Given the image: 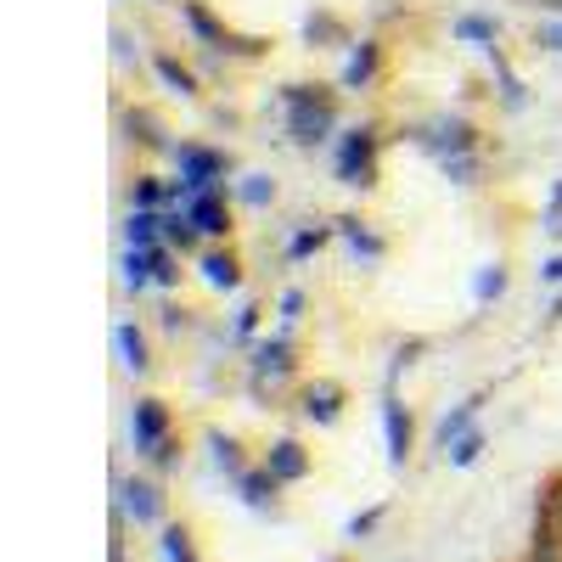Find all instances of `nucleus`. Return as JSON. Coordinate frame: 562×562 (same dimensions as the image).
Here are the masks:
<instances>
[{"instance_id": "nucleus-24", "label": "nucleus", "mask_w": 562, "mask_h": 562, "mask_svg": "<svg viewBox=\"0 0 562 562\" xmlns=\"http://www.w3.org/2000/svg\"><path fill=\"white\" fill-rule=\"evenodd\" d=\"M501 288H506V270H501V265H484V276H479V304L501 299Z\"/></svg>"}, {"instance_id": "nucleus-1", "label": "nucleus", "mask_w": 562, "mask_h": 562, "mask_svg": "<svg viewBox=\"0 0 562 562\" xmlns=\"http://www.w3.org/2000/svg\"><path fill=\"white\" fill-rule=\"evenodd\" d=\"M288 130L299 147H315L338 130V102L321 85H288Z\"/></svg>"}, {"instance_id": "nucleus-33", "label": "nucleus", "mask_w": 562, "mask_h": 562, "mask_svg": "<svg viewBox=\"0 0 562 562\" xmlns=\"http://www.w3.org/2000/svg\"><path fill=\"white\" fill-rule=\"evenodd\" d=\"M540 276H546V281H562V254H557V259H546V265H540Z\"/></svg>"}, {"instance_id": "nucleus-36", "label": "nucleus", "mask_w": 562, "mask_h": 562, "mask_svg": "<svg viewBox=\"0 0 562 562\" xmlns=\"http://www.w3.org/2000/svg\"><path fill=\"white\" fill-rule=\"evenodd\" d=\"M551 321H562V299H557V304H551Z\"/></svg>"}, {"instance_id": "nucleus-23", "label": "nucleus", "mask_w": 562, "mask_h": 562, "mask_svg": "<svg viewBox=\"0 0 562 562\" xmlns=\"http://www.w3.org/2000/svg\"><path fill=\"white\" fill-rule=\"evenodd\" d=\"M130 130H140V135H135L140 147H164V135H158V119H153V113H130Z\"/></svg>"}, {"instance_id": "nucleus-16", "label": "nucleus", "mask_w": 562, "mask_h": 562, "mask_svg": "<svg viewBox=\"0 0 562 562\" xmlns=\"http://www.w3.org/2000/svg\"><path fill=\"white\" fill-rule=\"evenodd\" d=\"M237 484H243V501L248 506H265L276 495V473H270V467H259V473H237Z\"/></svg>"}, {"instance_id": "nucleus-34", "label": "nucleus", "mask_w": 562, "mask_h": 562, "mask_svg": "<svg viewBox=\"0 0 562 562\" xmlns=\"http://www.w3.org/2000/svg\"><path fill=\"white\" fill-rule=\"evenodd\" d=\"M529 562H557V551H551V546H540V551H535Z\"/></svg>"}, {"instance_id": "nucleus-35", "label": "nucleus", "mask_w": 562, "mask_h": 562, "mask_svg": "<svg viewBox=\"0 0 562 562\" xmlns=\"http://www.w3.org/2000/svg\"><path fill=\"white\" fill-rule=\"evenodd\" d=\"M529 7H546V12H562V0H529Z\"/></svg>"}, {"instance_id": "nucleus-17", "label": "nucleus", "mask_w": 562, "mask_h": 562, "mask_svg": "<svg viewBox=\"0 0 562 562\" xmlns=\"http://www.w3.org/2000/svg\"><path fill=\"white\" fill-rule=\"evenodd\" d=\"M153 68H158V79H164L169 90H180V97H198V79H192V74H186V68H180L175 57H158Z\"/></svg>"}, {"instance_id": "nucleus-2", "label": "nucleus", "mask_w": 562, "mask_h": 562, "mask_svg": "<svg viewBox=\"0 0 562 562\" xmlns=\"http://www.w3.org/2000/svg\"><path fill=\"white\" fill-rule=\"evenodd\" d=\"M338 175L349 186H378V130H355L338 153Z\"/></svg>"}, {"instance_id": "nucleus-27", "label": "nucleus", "mask_w": 562, "mask_h": 562, "mask_svg": "<svg viewBox=\"0 0 562 562\" xmlns=\"http://www.w3.org/2000/svg\"><path fill=\"white\" fill-rule=\"evenodd\" d=\"M338 225H344V237H349L355 248H366L371 259H378V254H383V243H378V237H366V231H360V220H338Z\"/></svg>"}, {"instance_id": "nucleus-11", "label": "nucleus", "mask_w": 562, "mask_h": 562, "mask_svg": "<svg viewBox=\"0 0 562 562\" xmlns=\"http://www.w3.org/2000/svg\"><path fill=\"white\" fill-rule=\"evenodd\" d=\"M203 281H209V288H220V293H231V288H237V281H243V265H237V254H203Z\"/></svg>"}, {"instance_id": "nucleus-19", "label": "nucleus", "mask_w": 562, "mask_h": 562, "mask_svg": "<svg viewBox=\"0 0 562 562\" xmlns=\"http://www.w3.org/2000/svg\"><path fill=\"white\" fill-rule=\"evenodd\" d=\"M192 237H198L192 214H164V243L169 248H192Z\"/></svg>"}, {"instance_id": "nucleus-25", "label": "nucleus", "mask_w": 562, "mask_h": 562, "mask_svg": "<svg viewBox=\"0 0 562 562\" xmlns=\"http://www.w3.org/2000/svg\"><path fill=\"white\" fill-rule=\"evenodd\" d=\"M209 445H214V456H220V467H225V473H243V461H237V439L209 434Z\"/></svg>"}, {"instance_id": "nucleus-28", "label": "nucleus", "mask_w": 562, "mask_h": 562, "mask_svg": "<svg viewBox=\"0 0 562 562\" xmlns=\"http://www.w3.org/2000/svg\"><path fill=\"white\" fill-rule=\"evenodd\" d=\"M164 203V186L153 180V175H140V186H135V209H158Z\"/></svg>"}, {"instance_id": "nucleus-29", "label": "nucleus", "mask_w": 562, "mask_h": 562, "mask_svg": "<svg viewBox=\"0 0 562 562\" xmlns=\"http://www.w3.org/2000/svg\"><path fill=\"white\" fill-rule=\"evenodd\" d=\"M456 34H461V40H495V23H484V18H461Z\"/></svg>"}, {"instance_id": "nucleus-37", "label": "nucleus", "mask_w": 562, "mask_h": 562, "mask_svg": "<svg viewBox=\"0 0 562 562\" xmlns=\"http://www.w3.org/2000/svg\"><path fill=\"white\" fill-rule=\"evenodd\" d=\"M551 495H557V506H562V484H557V490H551Z\"/></svg>"}, {"instance_id": "nucleus-12", "label": "nucleus", "mask_w": 562, "mask_h": 562, "mask_svg": "<svg viewBox=\"0 0 562 562\" xmlns=\"http://www.w3.org/2000/svg\"><path fill=\"white\" fill-rule=\"evenodd\" d=\"M378 57H383V52H378V40H360V45H355V57H349V68H344V90H360L371 74H378Z\"/></svg>"}, {"instance_id": "nucleus-30", "label": "nucleus", "mask_w": 562, "mask_h": 562, "mask_svg": "<svg viewBox=\"0 0 562 562\" xmlns=\"http://www.w3.org/2000/svg\"><path fill=\"white\" fill-rule=\"evenodd\" d=\"M321 243H326V231H299V237H293V248H288V254H293V259H304V254H315Z\"/></svg>"}, {"instance_id": "nucleus-21", "label": "nucleus", "mask_w": 562, "mask_h": 562, "mask_svg": "<svg viewBox=\"0 0 562 562\" xmlns=\"http://www.w3.org/2000/svg\"><path fill=\"white\" fill-rule=\"evenodd\" d=\"M164 557H169V562H198L192 535H186V529H164Z\"/></svg>"}, {"instance_id": "nucleus-15", "label": "nucleus", "mask_w": 562, "mask_h": 562, "mask_svg": "<svg viewBox=\"0 0 562 562\" xmlns=\"http://www.w3.org/2000/svg\"><path fill=\"white\" fill-rule=\"evenodd\" d=\"M113 344H119V355H124V366H130V371H147V338H140L135 326H119Z\"/></svg>"}, {"instance_id": "nucleus-10", "label": "nucleus", "mask_w": 562, "mask_h": 562, "mask_svg": "<svg viewBox=\"0 0 562 562\" xmlns=\"http://www.w3.org/2000/svg\"><path fill=\"white\" fill-rule=\"evenodd\" d=\"M383 434H389V461L405 467V456H411V416H405L400 400H383Z\"/></svg>"}, {"instance_id": "nucleus-14", "label": "nucleus", "mask_w": 562, "mask_h": 562, "mask_svg": "<svg viewBox=\"0 0 562 562\" xmlns=\"http://www.w3.org/2000/svg\"><path fill=\"white\" fill-rule=\"evenodd\" d=\"M479 405H484V400L473 394V400H461V405H456V411H450V416L439 422V450H450V445H456V439H461L467 428H473V416H479Z\"/></svg>"}, {"instance_id": "nucleus-22", "label": "nucleus", "mask_w": 562, "mask_h": 562, "mask_svg": "<svg viewBox=\"0 0 562 562\" xmlns=\"http://www.w3.org/2000/svg\"><path fill=\"white\" fill-rule=\"evenodd\" d=\"M270 198H276V180H270V175H248V180H243V203L265 209Z\"/></svg>"}, {"instance_id": "nucleus-9", "label": "nucleus", "mask_w": 562, "mask_h": 562, "mask_svg": "<svg viewBox=\"0 0 562 562\" xmlns=\"http://www.w3.org/2000/svg\"><path fill=\"white\" fill-rule=\"evenodd\" d=\"M265 467L276 473V484H299V479H310V456H304L299 439H276L270 456H265Z\"/></svg>"}, {"instance_id": "nucleus-26", "label": "nucleus", "mask_w": 562, "mask_h": 562, "mask_svg": "<svg viewBox=\"0 0 562 562\" xmlns=\"http://www.w3.org/2000/svg\"><path fill=\"white\" fill-rule=\"evenodd\" d=\"M304 34H310V45H321V40H344V23H338V18H310Z\"/></svg>"}, {"instance_id": "nucleus-5", "label": "nucleus", "mask_w": 562, "mask_h": 562, "mask_svg": "<svg viewBox=\"0 0 562 562\" xmlns=\"http://www.w3.org/2000/svg\"><path fill=\"white\" fill-rule=\"evenodd\" d=\"M180 192L192 198V192H214V180L225 175V158L209 153V147H180Z\"/></svg>"}, {"instance_id": "nucleus-6", "label": "nucleus", "mask_w": 562, "mask_h": 562, "mask_svg": "<svg viewBox=\"0 0 562 562\" xmlns=\"http://www.w3.org/2000/svg\"><path fill=\"white\" fill-rule=\"evenodd\" d=\"M119 518H135L140 529L158 524V518H164V495H158V484H147V479H124V484H119Z\"/></svg>"}, {"instance_id": "nucleus-13", "label": "nucleus", "mask_w": 562, "mask_h": 562, "mask_svg": "<svg viewBox=\"0 0 562 562\" xmlns=\"http://www.w3.org/2000/svg\"><path fill=\"white\" fill-rule=\"evenodd\" d=\"M338 405H344V389H338V383H310L304 411H310L315 422H338Z\"/></svg>"}, {"instance_id": "nucleus-7", "label": "nucleus", "mask_w": 562, "mask_h": 562, "mask_svg": "<svg viewBox=\"0 0 562 562\" xmlns=\"http://www.w3.org/2000/svg\"><path fill=\"white\" fill-rule=\"evenodd\" d=\"M422 140H428L439 158H461V153H473V124L467 119H434Z\"/></svg>"}, {"instance_id": "nucleus-18", "label": "nucleus", "mask_w": 562, "mask_h": 562, "mask_svg": "<svg viewBox=\"0 0 562 562\" xmlns=\"http://www.w3.org/2000/svg\"><path fill=\"white\" fill-rule=\"evenodd\" d=\"M265 371H270V378H281V371H293V355H288V344H259V378H265Z\"/></svg>"}, {"instance_id": "nucleus-31", "label": "nucleus", "mask_w": 562, "mask_h": 562, "mask_svg": "<svg viewBox=\"0 0 562 562\" xmlns=\"http://www.w3.org/2000/svg\"><path fill=\"white\" fill-rule=\"evenodd\" d=\"M540 45L546 52H562V23H540Z\"/></svg>"}, {"instance_id": "nucleus-3", "label": "nucleus", "mask_w": 562, "mask_h": 562, "mask_svg": "<svg viewBox=\"0 0 562 562\" xmlns=\"http://www.w3.org/2000/svg\"><path fill=\"white\" fill-rule=\"evenodd\" d=\"M180 12H186V23L198 29V40H203V45H225V52H243V57H259V52H265V40H243V34H231L220 18H209V7H198V0H180Z\"/></svg>"}, {"instance_id": "nucleus-4", "label": "nucleus", "mask_w": 562, "mask_h": 562, "mask_svg": "<svg viewBox=\"0 0 562 562\" xmlns=\"http://www.w3.org/2000/svg\"><path fill=\"white\" fill-rule=\"evenodd\" d=\"M130 434H135V450L140 456H158L169 445V411H164V400H135Z\"/></svg>"}, {"instance_id": "nucleus-32", "label": "nucleus", "mask_w": 562, "mask_h": 562, "mask_svg": "<svg viewBox=\"0 0 562 562\" xmlns=\"http://www.w3.org/2000/svg\"><path fill=\"white\" fill-rule=\"evenodd\" d=\"M551 231H562V186L551 192Z\"/></svg>"}, {"instance_id": "nucleus-20", "label": "nucleus", "mask_w": 562, "mask_h": 562, "mask_svg": "<svg viewBox=\"0 0 562 562\" xmlns=\"http://www.w3.org/2000/svg\"><path fill=\"white\" fill-rule=\"evenodd\" d=\"M479 450H484V434H479V428H467L445 456H450V467H473V461H479Z\"/></svg>"}, {"instance_id": "nucleus-8", "label": "nucleus", "mask_w": 562, "mask_h": 562, "mask_svg": "<svg viewBox=\"0 0 562 562\" xmlns=\"http://www.w3.org/2000/svg\"><path fill=\"white\" fill-rule=\"evenodd\" d=\"M186 214H192L198 237H225V231H231V214H225L220 192H192V198H186Z\"/></svg>"}]
</instances>
